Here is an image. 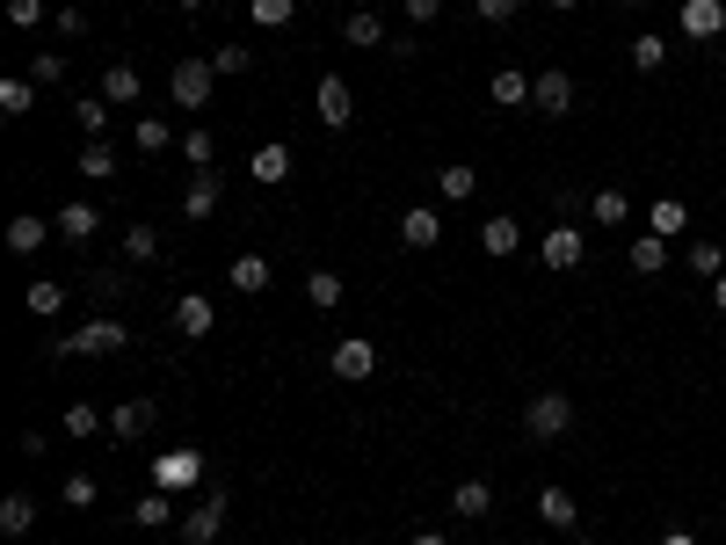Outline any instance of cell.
<instances>
[{
    "instance_id": "cell-1",
    "label": "cell",
    "mask_w": 726,
    "mask_h": 545,
    "mask_svg": "<svg viewBox=\"0 0 726 545\" xmlns=\"http://www.w3.org/2000/svg\"><path fill=\"white\" fill-rule=\"evenodd\" d=\"M574 429V400L567 393H531V400H523V437L531 444H559Z\"/></svg>"
},
{
    "instance_id": "cell-2",
    "label": "cell",
    "mask_w": 726,
    "mask_h": 545,
    "mask_svg": "<svg viewBox=\"0 0 726 545\" xmlns=\"http://www.w3.org/2000/svg\"><path fill=\"white\" fill-rule=\"evenodd\" d=\"M124 342H131V328H124V320H109V313H95V320H87L81 334H66V342H52L44 356H117Z\"/></svg>"
},
{
    "instance_id": "cell-3",
    "label": "cell",
    "mask_w": 726,
    "mask_h": 545,
    "mask_svg": "<svg viewBox=\"0 0 726 545\" xmlns=\"http://www.w3.org/2000/svg\"><path fill=\"white\" fill-rule=\"evenodd\" d=\"M218 531H225V488H211L182 510V545H218Z\"/></svg>"
},
{
    "instance_id": "cell-4",
    "label": "cell",
    "mask_w": 726,
    "mask_h": 545,
    "mask_svg": "<svg viewBox=\"0 0 726 545\" xmlns=\"http://www.w3.org/2000/svg\"><path fill=\"white\" fill-rule=\"evenodd\" d=\"M211 88H218V66H211V58H182V66L168 73V95H174L182 109H204Z\"/></svg>"
},
{
    "instance_id": "cell-5",
    "label": "cell",
    "mask_w": 726,
    "mask_h": 545,
    "mask_svg": "<svg viewBox=\"0 0 726 545\" xmlns=\"http://www.w3.org/2000/svg\"><path fill=\"white\" fill-rule=\"evenodd\" d=\"M328 371H334V378H349V386H363V378L378 371V342H363V334H342V342H334V356H328Z\"/></svg>"
},
{
    "instance_id": "cell-6",
    "label": "cell",
    "mask_w": 726,
    "mask_h": 545,
    "mask_svg": "<svg viewBox=\"0 0 726 545\" xmlns=\"http://www.w3.org/2000/svg\"><path fill=\"white\" fill-rule=\"evenodd\" d=\"M312 117L328 124V131H342V124L356 117V95H349V81H342V73H328V81L312 88Z\"/></svg>"
},
{
    "instance_id": "cell-7",
    "label": "cell",
    "mask_w": 726,
    "mask_h": 545,
    "mask_svg": "<svg viewBox=\"0 0 726 545\" xmlns=\"http://www.w3.org/2000/svg\"><path fill=\"white\" fill-rule=\"evenodd\" d=\"M196 480H204V458H196V451H160L153 458V488L182 494V488H196Z\"/></svg>"
},
{
    "instance_id": "cell-8",
    "label": "cell",
    "mask_w": 726,
    "mask_h": 545,
    "mask_svg": "<svg viewBox=\"0 0 726 545\" xmlns=\"http://www.w3.org/2000/svg\"><path fill=\"white\" fill-rule=\"evenodd\" d=\"M531 109H545V117H567V109H574V81H567L559 66L531 73Z\"/></svg>"
},
{
    "instance_id": "cell-9",
    "label": "cell",
    "mask_w": 726,
    "mask_h": 545,
    "mask_svg": "<svg viewBox=\"0 0 726 545\" xmlns=\"http://www.w3.org/2000/svg\"><path fill=\"white\" fill-rule=\"evenodd\" d=\"M537 255H545V269H581V263H588V241H581V226H567V218H559V226L545 233V247H537Z\"/></svg>"
},
{
    "instance_id": "cell-10",
    "label": "cell",
    "mask_w": 726,
    "mask_h": 545,
    "mask_svg": "<svg viewBox=\"0 0 726 545\" xmlns=\"http://www.w3.org/2000/svg\"><path fill=\"white\" fill-rule=\"evenodd\" d=\"M269 277H277V269H269V255H255V247H247V255H233V269H225V284H233L241 299H261V291H269Z\"/></svg>"
},
{
    "instance_id": "cell-11",
    "label": "cell",
    "mask_w": 726,
    "mask_h": 545,
    "mask_svg": "<svg viewBox=\"0 0 726 545\" xmlns=\"http://www.w3.org/2000/svg\"><path fill=\"white\" fill-rule=\"evenodd\" d=\"M131 524H139V531H168V524H182V502H174L168 488H153V494L131 502Z\"/></svg>"
},
{
    "instance_id": "cell-12",
    "label": "cell",
    "mask_w": 726,
    "mask_h": 545,
    "mask_svg": "<svg viewBox=\"0 0 726 545\" xmlns=\"http://www.w3.org/2000/svg\"><path fill=\"white\" fill-rule=\"evenodd\" d=\"M436 196H444V204L480 196V168H472V160H444V168H436Z\"/></svg>"
},
{
    "instance_id": "cell-13",
    "label": "cell",
    "mask_w": 726,
    "mask_h": 545,
    "mask_svg": "<svg viewBox=\"0 0 726 545\" xmlns=\"http://www.w3.org/2000/svg\"><path fill=\"white\" fill-rule=\"evenodd\" d=\"M719 30H726V0H683V36L712 44Z\"/></svg>"
},
{
    "instance_id": "cell-14",
    "label": "cell",
    "mask_w": 726,
    "mask_h": 545,
    "mask_svg": "<svg viewBox=\"0 0 726 545\" xmlns=\"http://www.w3.org/2000/svg\"><path fill=\"white\" fill-rule=\"evenodd\" d=\"M399 241H407V247H436V241H444V212H436V204L399 212Z\"/></svg>"
},
{
    "instance_id": "cell-15",
    "label": "cell",
    "mask_w": 726,
    "mask_h": 545,
    "mask_svg": "<svg viewBox=\"0 0 726 545\" xmlns=\"http://www.w3.org/2000/svg\"><path fill=\"white\" fill-rule=\"evenodd\" d=\"M95 226H103V212H95V204H81V196H73V204H58V241L87 247V241H95Z\"/></svg>"
},
{
    "instance_id": "cell-16",
    "label": "cell",
    "mask_w": 726,
    "mask_h": 545,
    "mask_svg": "<svg viewBox=\"0 0 726 545\" xmlns=\"http://www.w3.org/2000/svg\"><path fill=\"white\" fill-rule=\"evenodd\" d=\"M537 524H545V531H574V524H581V502H574L567 488H545V494H537Z\"/></svg>"
},
{
    "instance_id": "cell-17",
    "label": "cell",
    "mask_w": 726,
    "mask_h": 545,
    "mask_svg": "<svg viewBox=\"0 0 726 545\" xmlns=\"http://www.w3.org/2000/svg\"><path fill=\"white\" fill-rule=\"evenodd\" d=\"M218 212V168H196L190 190H182V218H211Z\"/></svg>"
},
{
    "instance_id": "cell-18",
    "label": "cell",
    "mask_w": 726,
    "mask_h": 545,
    "mask_svg": "<svg viewBox=\"0 0 726 545\" xmlns=\"http://www.w3.org/2000/svg\"><path fill=\"white\" fill-rule=\"evenodd\" d=\"M487 510H494V488H487V480H458V488H450V516H466V524H480Z\"/></svg>"
},
{
    "instance_id": "cell-19",
    "label": "cell",
    "mask_w": 726,
    "mask_h": 545,
    "mask_svg": "<svg viewBox=\"0 0 726 545\" xmlns=\"http://www.w3.org/2000/svg\"><path fill=\"white\" fill-rule=\"evenodd\" d=\"M342 44H356V52H385V15H371V8H356V15L342 22Z\"/></svg>"
},
{
    "instance_id": "cell-20",
    "label": "cell",
    "mask_w": 726,
    "mask_h": 545,
    "mask_svg": "<svg viewBox=\"0 0 726 545\" xmlns=\"http://www.w3.org/2000/svg\"><path fill=\"white\" fill-rule=\"evenodd\" d=\"M44 233H58V218H36V212L8 218V247H15V255H36V247H44Z\"/></svg>"
},
{
    "instance_id": "cell-21",
    "label": "cell",
    "mask_w": 726,
    "mask_h": 545,
    "mask_svg": "<svg viewBox=\"0 0 726 545\" xmlns=\"http://www.w3.org/2000/svg\"><path fill=\"white\" fill-rule=\"evenodd\" d=\"M247 175H255L261 190H277V182L291 175V146H284V139H277V146H261V153L247 160Z\"/></svg>"
},
{
    "instance_id": "cell-22",
    "label": "cell",
    "mask_w": 726,
    "mask_h": 545,
    "mask_svg": "<svg viewBox=\"0 0 726 545\" xmlns=\"http://www.w3.org/2000/svg\"><path fill=\"white\" fill-rule=\"evenodd\" d=\"M487 95L502 109H531V73H516V66H502L494 81H487Z\"/></svg>"
},
{
    "instance_id": "cell-23",
    "label": "cell",
    "mask_w": 726,
    "mask_h": 545,
    "mask_svg": "<svg viewBox=\"0 0 726 545\" xmlns=\"http://www.w3.org/2000/svg\"><path fill=\"white\" fill-rule=\"evenodd\" d=\"M95 95H103V103L117 109V103H139V95H146V81H139V66H109V73H103V88H95Z\"/></svg>"
},
{
    "instance_id": "cell-24",
    "label": "cell",
    "mask_w": 726,
    "mask_h": 545,
    "mask_svg": "<svg viewBox=\"0 0 726 545\" xmlns=\"http://www.w3.org/2000/svg\"><path fill=\"white\" fill-rule=\"evenodd\" d=\"M211 320H218L211 299H196V291H190V299H174V334H190V342H196V334H211Z\"/></svg>"
},
{
    "instance_id": "cell-25",
    "label": "cell",
    "mask_w": 726,
    "mask_h": 545,
    "mask_svg": "<svg viewBox=\"0 0 726 545\" xmlns=\"http://www.w3.org/2000/svg\"><path fill=\"white\" fill-rule=\"evenodd\" d=\"M683 226H691V212H683L675 196H661V204H647V233H661V241H683Z\"/></svg>"
},
{
    "instance_id": "cell-26",
    "label": "cell",
    "mask_w": 726,
    "mask_h": 545,
    "mask_svg": "<svg viewBox=\"0 0 726 545\" xmlns=\"http://www.w3.org/2000/svg\"><path fill=\"white\" fill-rule=\"evenodd\" d=\"M109 429H117V437H124V444H139V437H146V429H153V400H124V407H117V415H109Z\"/></svg>"
},
{
    "instance_id": "cell-27",
    "label": "cell",
    "mask_w": 726,
    "mask_h": 545,
    "mask_svg": "<svg viewBox=\"0 0 726 545\" xmlns=\"http://www.w3.org/2000/svg\"><path fill=\"white\" fill-rule=\"evenodd\" d=\"M480 247L502 263V255H516V247H523V226H516V218H487V226H480Z\"/></svg>"
},
{
    "instance_id": "cell-28",
    "label": "cell",
    "mask_w": 726,
    "mask_h": 545,
    "mask_svg": "<svg viewBox=\"0 0 726 545\" xmlns=\"http://www.w3.org/2000/svg\"><path fill=\"white\" fill-rule=\"evenodd\" d=\"M247 22H255V30H291L298 0H247Z\"/></svg>"
},
{
    "instance_id": "cell-29",
    "label": "cell",
    "mask_w": 726,
    "mask_h": 545,
    "mask_svg": "<svg viewBox=\"0 0 726 545\" xmlns=\"http://www.w3.org/2000/svg\"><path fill=\"white\" fill-rule=\"evenodd\" d=\"M30 109H36V81H30V73L0 81V117H30Z\"/></svg>"
},
{
    "instance_id": "cell-30",
    "label": "cell",
    "mask_w": 726,
    "mask_h": 545,
    "mask_svg": "<svg viewBox=\"0 0 726 545\" xmlns=\"http://www.w3.org/2000/svg\"><path fill=\"white\" fill-rule=\"evenodd\" d=\"M661 66H669V36L640 30V36H632V73H661Z\"/></svg>"
},
{
    "instance_id": "cell-31",
    "label": "cell",
    "mask_w": 726,
    "mask_h": 545,
    "mask_svg": "<svg viewBox=\"0 0 726 545\" xmlns=\"http://www.w3.org/2000/svg\"><path fill=\"white\" fill-rule=\"evenodd\" d=\"M632 269H640V277H661V269H669V241H661V233H640V241H632Z\"/></svg>"
},
{
    "instance_id": "cell-32",
    "label": "cell",
    "mask_w": 726,
    "mask_h": 545,
    "mask_svg": "<svg viewBox=\"0 0 726 545\" xmlns=\"http://www.w3.org/2000/svg\"><path fill=\"white\" fill-rule=\"evenodd\" d=\"M683 269H691V277H719V269H726V247L719 241H691V247H683Z\"/></svg>"
},
{
    "instance_id": "cell-33",
    "label": "cell",
    "mask_w": 726,
    "mask_h": 545,
    "mask_svg": "<svg viewBox=\"0 0 726 545\" xmlns=\"http://www.w3.org/2000/svg\"><path fill=\"white\" fill-rule=\"evenodd\" d=\"M588 218H596V226H624L632 204H624V190H596V196H588Z\"/></svg>"
},
{
    "instance_id": "cell-34",
    "label": "cell",
    "mask_w": 726,
    "mask_h": 545,
    "mask_svg": "<svg viewBox=\"0 0 726 545\" xmlns=\"http://www.w3.org/2000/svg\"><path fill=\"white\" fill-rule=\"evenodd\" d=\"M153 255H160V226H146V218L124 226V263H153Z\"/></svg>"
},
{
    "instance_id": "cell-35",
    "label": "cell",
    "mask_w": 726,
    "mask_h": 545,
    "mask_svg": "<svg viewBox=\"0 0 726 545\" xmlns=\"http://www.w3.org/2000/svg\"><path fill=\"white\" fill-rule=\"evenodd\" d=\"M81 175H87V182H109V175H117V153H109V139H87V146H81Z\"/></svg>"
},
{
    "instance_id": "cell-36",
    "label": "cell",
    "mask_w": 726,
    "mask_h": 545,
    "mask_svg": "<svg viewBox=\"0 0 726 545\" xmlns=\"http://www.w3.org/2000/svg\"><path fill=\"white\" fill-rule=\"evenodd\" d=\"M30 524H36V502H30V494H8V502H0V531H8V538H22Z\"/></svg>"
},
{
    "instance_id": "cell-37",
    "label": "cell",
    "mask_w": 726,
    "mask_h": 545,
    "mask_svg": "<svg viewBox=\"0 0 726 545\" xmlns=\"http://www.w3.org/2000/svg\"><path fill=\"white\" fill-rule=\"evenodd\" d=\"M95 494H103V480H95V473H66L58 502H66V510H95Z\"/></svg>"
},
{
    "instance_id": "cell-38",
    "label": "cell",
    "mask_w": 726,
    "mask_h": 545,
    "mask_svg": "<svg viewBox=\"0 0 726 545\" xmlns=\"http://www.w3.org/2000/svg\"><path fill=\"white\" fill-rule=\"evenodd\" d=\"M131 139H139V153H168V146H182L168 131V117H139V131H131Z\"/></svg>"
},
{
    "instance_id": "cell-39",
    "label": "cell",
    "mask_w": 726,
    "mask_h": 545,
    "mask_svg": "<svg viewBox=\"0 0 726 545\" xmlns=\"http://www.w3.org/2000/svg\"><path fill=\"white\" fill-rule=\"evenodd\" d=\"M306 299L320 306V313H328V306H342V277H334V269H312V277H306Z\"/></svg>"
},
{
    "instance_id": "cell-40",
    "label": "cell",
    "mask_w": 726,
    "mask_h": 545,
    "mask_svg": "<svg viewBox=\"0 0 726 545\" xmlns=\"http://www.w3.org/2000/svg\"><path fill=\"white\" fill-rule=\"evenodd\" d=\"M58 306H66V284H52V277H36V284H30V313H36V320H52V313H58Z\"/></svg>"
},
{
    "instance_id": "cell-41",
    "label": "cell",
    "mask_w": 726,
    "mask_h": 545,
    "mask_svg": "<svg viewBox=\"0 0 726 545\" xmlns=\"http://www.w3.org/2000/svg\"><path fill=\"white\" fill-rule=\"evenodd\" d=\"M95 429H103V415H95V400H73V407H66V437H73V444H87Z\"/></svg>"
},
{
    "instance_id": "cell-42",
    "label": "cell",
    "mask_w": 726,
    "mask_h": 545,
    "mask_svg": "<svg viewBox=\"0 0 726 545\" xmlns=\"http://www.w3.org/2000/svg\"><path fill=\"white\" fill-rule=\"evenodd\" d=\"M73 124H81L87 139H103V124H109V103H103V95H87V103H73Z\"/></svg>"
},
{
    "instance_id": "cell-43",
    "label": "cell",
    "mask_w": 726,
    "mask_h": 545,
    "mask_svg": "<svg viewBox=\"0 0 726 545\" xmlns=\"http://www.w3.org/2000/svg\"><path fill=\"white\" fill-rule=\"evenodd\" d=\"M30 81H36V88H58V81H66V52H36L30 58Z\"/></svg>"
},
{
    "instance_id": "cell-44",
    "label": "cell",
    "mask_w": 726,
    "mask_h": 545,
    "mask_svg": "<svg viewBox=\"0 0 726 545\" xmlns=\"http://www.w3.org/2000/svg\"><path fill=\"white\" fill-rule=\"evenodd\" d=\"M211 66H218V81H233V73L255 66V52H247V44H218V52H211Z\"/></svg>"
},
{
    "instance_id": "cell-45",
    "label": "cell",
    "mask_w": 726,
    "mask_h": 545,
    "mask_svg": "<svg viewBox=\"0 0 726 545\" xmlns=\"http://www.w3.org/2000/svg\"><path fill=\"white\" fill-rule=\"evenodd\" d=\"M211 153H218V146H211V131H182V160H190V175H196V168H218Z\"/></svg>"
},
{
    "instance_id": "cell-46",
    "label": "cell",
    "mask_w": 726,
    "mask_h": 545,
    "mask_svg": "<svg viewBox=\"0 0 726 545\" xmlns=\"http://www.w3.org/2000/svg\"><path fill=\"white\" fill-rule=\"evenodd\" d=\"M472 15H480V22H516L523 0H472Z\"/></svg>"
},
{
    "instance_id": "cell-47",
    "label": "cell",
    "mask_w": 726,
    "mask_h": 545,
    "mask_svg": "<svg viewBox=\"0 0 726 545\" xmlns=\"http://www.w3.org/2000/svg\"><path fill=\"white\" fill-rule=\"evenodd\" d=\"M8 22H15V30H36V22H44V0H8Z\"/></svg>"
},
{
    "instance_id": "cell-48",
    "label": "cell",
    "mask_w": 726,
    "mask_h": 545,
    "mask_svg": "<svg viewBox=\"0 0 726 545\" xmlns=\"http://www.w3.org/2000/svg\"><path fill=\"white\" fill-rule=\"evenodd\" d=\"M58 36H87V15H81V8H58Z\"/></svg>"
},
{
    "instance_id": "cell-49",
    "label": "cell",
    "mask_w": 726,
    "mask_h": 545,
    "mask_svg": "<svg viewBox=\"0 0 726 545\" xmlns=\"http://www.w3.org/2000/svg\"><path fill=\"white\" fill-rule=\"evenodd\" d=\"M444 15V0H407V22H436Z\"/></svg>"
},
{
    "instance_id": "cell-50",
    "label": "cell",
    "mask_w": 726,
    "mask_h": 545,
    "mask_svg": "<svg viewBox=\"0 0 726 545\" xmlns=\"http://www.w3.org/2000/svg\"><path fill=\"white\" fill-rule=\"evenodd\" d=\"M712 306H719V313H726V269H719V277H712Z\"/></svg>"
},
{
    "instance_id": "cell-51",
    "label": "cell",
    "mask_w": 726,
    "mask_h": 545,
    "mask_svg": "<svg viewBox=\"0 0 726 545\" xmlns=\"http://www.w3.org/2000/svg\"><path fill=\"white\" fill-rule=\"evenodd\" d=\"M407 545H450V538H444V531H415V538H407Z\"/></svg>"
},
{
    "instance_id": "cell-52",
    "label": "cell",
    "mask_w": 726,
    "mask_h": 545,
    "mask_svg": "<svg viewBox=\"0 0 726 545\" xmlns=\"http://www.w3.org/2000/svg\"><path fill=\"white\" fill-rule=\"evenodd\" d=\"M661 545H697V538H691V531H669V538H661Z\"/></svg>"
},
{
    "instance_id": "cell-53",
    "label": "cell",
    "mask_w": 726,
    "mask_h": 545,
    "mask_svg": "<svg viewBox=\"0 0 726 545\" xmlns=\"http://www.w3.org/2000/svg\"><path fill=\"white\" fill-rule=\"evenodd\" d=\"M545 8H559V15H574V8H581V0H545Z\"/></svg>"
},
{
    "instance_id": "cell-54",
    "label": "cell",
    "mask_w": 726,
    "mask_h": 545,
    "mask_svg": "<svg viewBox=\"0 0 726 545\" xmlns=\"http://www.w3.org/2000/svg\"><path fill=\"white\" fill-rule=\"evenodd\" d=\"M174 8H211V0H174Z\"/></svg>"
},
{
    "instance_id": "cell-55",
    "label": "cell",
    "mask_w": 726,
    "mask_h": 545,
    "mask_svg": "<svg viewBox=\"0 0 726 545\" xmlns=\"http://www.w3.org/2000/svg\"><path fill=\"white\" fill-rule=\"evenodd\" d=\"M624 8H647V0H624Z\"/></svg>"
},
{
    "instance_id": "cell-56",
    "label": "cell",
    "mask_w": 726,
    "mask_h": 545,
    "mask_svg": "<svg viewBox=\"0 0 726 545\" xmlns=\"http://www.w3.org/2000/svg\"><path fill=\"white\" fill-rule=\"evenodd\" d=\"M581 545H604V538H581Z\"/></svg>"
},
{
    "instance_id": "cell-57",
    "label": "cell",
    "mask_w": 726,
    "mask_h": 545,
    "mask_svg": "<svg viewBox=\"0 0 726 545\" xmlns=\"http://www.w3.org/2000/svg\"><path fill=\"white\" fill-rule=\"evenodd\" d=\"M146 545H168V538H146Z\"/></svg>"
}]
</instances>
